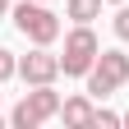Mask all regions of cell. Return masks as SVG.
<instances>
[{
	"instance_id": "6da1fadb",
	"label": "cell",
	"mask_w": 129,
	"mask_h": 129,
	"mask_svg": "<svg viewBox=\"0 0 129 129\" xmlns=\"http://www.w3.org/2000/svg\"><path fill=\"white\" fill-rule=\"evenodd\" d=\"M9 14H14V28H19L32 46H51L60 37V19L46 9V0H23V5L9 9Z\"/></svg>"
},
{
	"instance_id": "7a4b0ae2",
	"label": "cell",
	"mask_w": 129,
	"mask_h": 129,
	"mask_svg": "<svg viewBox=\"0 0 129 129\" xmlns=\"http://www.w3.org/2000/svg\"><path fill=\"white\" fill-rule=\"evenodd\" d=\"M97 51H102L97 32H92L88 23H78V28L69 32V37H64V55H60V69L69 74V78H88V69H92Z\"/></svg>"
},
{
	"instance_id": "3957f363",
	"label": "cell",
	"mask_w": 129,
	"mask_h": 129,
	"mask_svg": "<svg viewBox=\"0 0 129 129\" xmlns=\"http://www.w3.org/2000/svg\"><path fill=\"white\" fill-rule=\"evenodd\" d=\"M51 115H60V92L51 83H37L19 106H14L9 120H14V129H37V124H46Z\"/></svg>"
},
{
	"instance_id": "277c9868",
	"label": "cell",
	"mask_w": 129,
	"mask_h": 129,
	"mask_svg": "<svg viewBox=\"0 0 129 129\" xmlns=\"http://www.w3.org/2000/svg\"><path fill=\"white\" fill-rule=\"evenodd\" d=\"M120 83H129V55L124 51H97L92 69H88V92L92 97H111Z\"/></svg>"
},
{
	"instance_id": "5b68a950",
	"label": "cell",
	"mask_w": 129,
	"mask_h": 129,
	"mask_svg": "<svg viewBox=\"0 0 129 129\" xmlns=\"http://www.w3.org/2000/svg\"><path fill=\"white\" fill-rule=\"evenodd\" d=\"M55 74H60V55H51L46 46H37V51H28L23 60H19V78L23 83H55Z\"/></svg>"
},
{
	"instance_id": "8992f818",
	"label": "cell",
	"mask_w": 129,
	"mask_h": 129,
	"mask_svg": "<svg viewBox=\"0 0 129 129\" xmlns=\"http://www.w3.org/2000/svg\"><path fill=\"white\" fill-rule=\"evenodd\" d=\"M92 102L88 97H69V102H60V115H64V124H74V129H88L92 124Z\"/></svg>"
},
{
	"instance_id": "52a82bcc",
	"label": "cell",
	"mask_w": 129,
	"mask_h": 129,
	"mask_svg": "<svg viewBox=\"0 0 129 129\" xmlns=\"http://www.w3.org/2000/svg\"><path fill=\"white\" fill-rule=\"evenodd\" d=\"M102 5H106V0H69V9H64V14H69L74 23H92L97 14H102Z\"/></svg>"
},
{
	"instance_id": "ba28073f",
	"label": "cell",
	"mask_w": 129,
	"mask_h": 129,
	"mask_svg": "<svg viewBox=\"0 0 129 129\" xmlns=\"http://www.w3.org/2000/svg\"><path fill=\"white\" fill-rule=\"evenodd\" d=\"M19 74V60H14V51H5V46H0V83H5V78H14Z\"/></svg>"
},
{
	"instance_id": "9c48e42d",
	"label": "cell",
	"mask_w": 129,
	"mask_h": 129,
	"mask_svg": "<svg viewBox=\"0 0 129 129\" xmlns=\"http://www.w3.org/2000/svg\"><path fill=\"white\" fill-rule=\"evenodd\" d=\"M115 37L129 42V5H120V14H115Z\"/></svg>"
},
{
	"instance_id": "30bf717a",
	"label": "cell",
	"mask_w": 129,
	"mask_h": 129,
	"mask_svg": "<svg viewBox=\"0 0 129 129\" xmlns=\"http://www.w3.org/2000/svg\"><path fill=\"white\" fill-rule=\"evenodd\" d=\"M92 124H106L111 129V124H120V115H115V111H92Z\"/></svg>"
},
{
	"instance_id": "8fae6325",
	"label": "cell",
	"mask_w": 129,
	"mask_h": 129,
	"mask_svg": "<svg viewBox=\"0 0 129 129\" xmlns=\"http://www.w3.org/2000/svg\"><path fill=\"white\" fill-rule=\"evenodd\" d=\"M5 14H9V0H0V19H5Z\"/></svg>"
},
{
	"instance_id": "7c38bea8",
	"label": "cell",
	"mask_w": 129,
	"mask_h": 129,
	"mask_svg": "<svg viewBox=\"0 0 129 129\" xmlns=\"http://www.w3.org/2000/svg\"><path fill=\"white\" fill-rule=\"evenodd\" d=\"M120 124H129V111H124V115H120Z\"/></svg>"
},
{
	"instance_id": "4fadbf2b",
	"label": "cell",
	"mask_w": 129,
	"mask_h": 129,
	"mask_svg": "<svg viewBox=\"0 0 129 129\" xmlns=\"http://www.w3.org/2000/svg\"><path fill=\"white\" fill-rule=\"evenodd\" d=\"M106 5H124V0H106Z\"/></svg>"
}]
</instances>
